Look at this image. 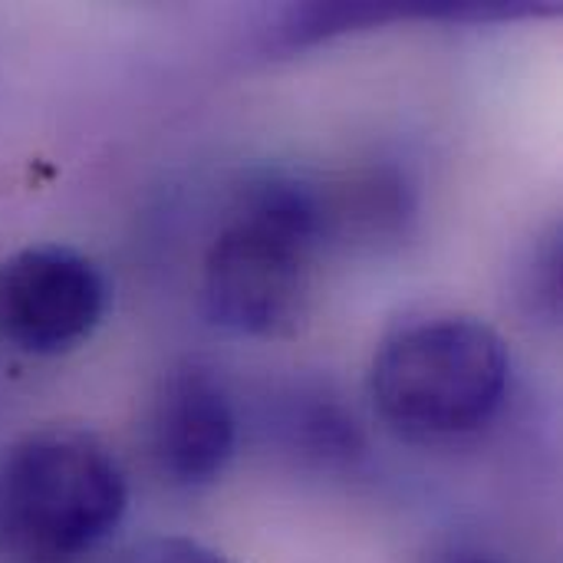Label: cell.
I'll list each match as a JSON object with an SVG mask.
<instances>
[{"instance_id": "obj_1", "label": "cell", "mask_w": 563, "mask_h": 563, "mask_svg": "<svg viewBox=\"0 0 563 563\" xmlns=\"http://www.w3.org/2000/svg\"><path fill=\"white\" fill-rule=\"evenodd\" d=\"M330 234L323 191L290 172H257L231 198L201 264V303L238 336L294 333L313 294V264Z\"/></svg>"}, {"instance_id": "obj_2", "label": "cell", "mask_w": 563, "mask_h": 563, "mask_svg": "<svg viewBox=\"0 0 563 563\" xmlns=\"http://www.w3.org/2000/svg\"><path fill=\"white\" fill-rule=\"evenodd\" d=\"M125 508V472L86 429H36L0 462V548L16 563H76L122 525Z\"/></svg>"}, {"instance_id": "obj_3", "label": "cell", "mask_w": 563, "mask_h": 563, "mask_svg": "<svg viewBox=\"0 0 563 563\" xmlns=\"http://www.w3.org/2000/svg\"><path fill=\"white\" fill-rule=\"evenodd\" d=\"M511 353L468 313H429L396 327L376 350L369 396L379 419L412 442L482 429L505 402Z\"/></svg>"}, {"instance_id": "obj_4", "label": "cell", "mask_w": 563, "mask_h": 563, "mask_svg": "<svg viewBox=\"0 0 563 563\" xmlns=\"http://www.w3.org/2000/svg\"><path fill=\"white\" fill-rule=\"evenodd\" d=\"M109 284L66 244H33L0 261V340L26 356L76 350L102 323Z\"/></svg>"}, {"instance_id": "obj_5", "label": "cell", "mask_w": 563, "mask_h": 563, "mask_svg": "<svg viewBox=\"0 0 563 563\" xmlns=\"http://www.w3.org/2000/svg\"><path fill=\"white\" fill-rule=\"evenodd\" d=\"M145 442L162 482L211 485L238 449V412L224 383L195 363L172 369L155 389Z\"/></svg>"}, {"instance_id": "obj_6", "label": "cell", "mask_w": 563, "mask_h": 563, "mask_svg": "<svg viewBox=\"0 0 563 563\" xmlns=\"http://www.w3.org/2000/svg\"><path fill=\"white\" fill-rule=\"evenodd\" d=\"M307 402H294L284 412V429L297 449L317 459H350L360 452L356 422L327 396H303Z\"/></svg>"}, {"instance_id": "obj_7", "label": "cell", "mask_w": 563, "mask_h": 563, "mask_svg": "<svg viewBox=\"0 0 563 563\" xmlns=\"http://www.w3.org/2000/svg\"><path fill=\"white\" fill-rule=\"evenodd\" d=\"M515 300L531 320L558 323L561 317V234L558 228L541 234L528 247V254L518 261Z\"/></svg>"}, {"instance_id": "obj_8", "label": "cell", "mask_w": 563, "mask_h": 563, "mask_svg": "<svg viewBox=\"0 0 563 563\" xmlns=\"http://www.w3.org/2000/svg\"><path fill=\"white\" fill-rule=\"evenodd\" d=\"M119 563H231L221 551L195 538H148Z\"/></svg>"}, {"instance_id": "obj_9", "label": "cell", "mask_w": 563, "mask_h": 563, "mask_svg": "<svg viewBox=\"0 0 563 563\" xmlns=\"http://www.w3.org/2000/svg\"><path fill=\"white\" fill-rule=\"evenodd\" d=\"M449 563H498L495 558H482V554H459V558H452Z\"/></svg>"}]
</instances>
